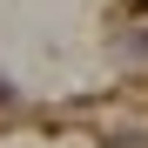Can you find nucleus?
Returning <instances> with one entry per match:
<instances>
[{"mask_svg": "<svg viewBox=\"0 0 148 148\" xmlns=\"http://www.w3.org/2000/svg\"><path fill=\"white\" fill-rule=\"evenodd\" d=\"M141 7H148V0H141Z\"/></svg>", "mask_w": 148, "mask_h": 148, "instance_id": "f257e3e1", "label": "nucleus"}]
</instances>
